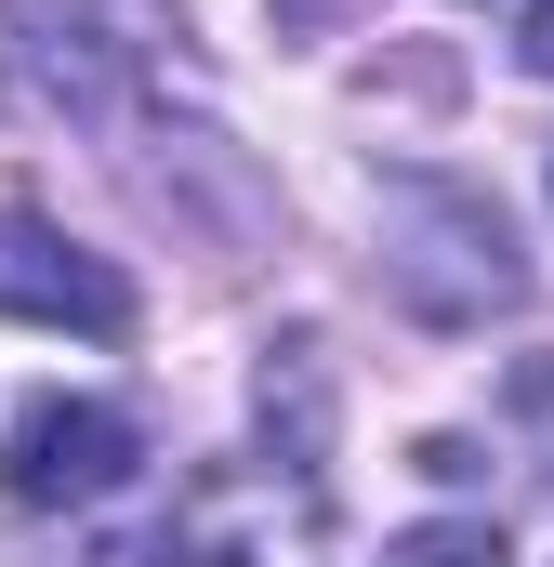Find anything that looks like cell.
<instances>
[{"instance_id": "1", "label": "cell", "mask_w": 554, "mask_h": 567, "mask_svg": "<svg viewBox=\"0 0 554 567\" xmlns=\"http://www.w3.org/2000/svg\"><path fill=\"white\" fill-rule=\"evenodd\" d=\"M0 106L13 120H106L120 106V40L80 0H0Z\"/></svg>"}, {"instance_id": "2", "label": "cell", "mask_w": 554, "mask_h": 567, "mask_svg": "<svg viewBox=\"0 0 554 567\" xmlns=\"http://www.w3.org/2000/svg\"><path fill=\"white\" fill-rule=\"evenodd\" d=\"M172 567H330V515L304 475H212L185 528H158Z\"/></svg>"}, {"instance_id": "3", "label": "cell", "mask_w": 554, "mask_h": 567, "mask_svg": "<svg viewBox=\"0 0 554 567\" xmlns=\"http://www.w3.org/2000/svg\"><path fill=\"white\" fill-rule=\"evenodd\" d=\"M0 488L27 515H80V502L133 488V423L106 396H27L13 410V449H0Z\"/></svg>"}, {"instance_id": "4", "label": "cell", "mask_w": 554, "mask_h": 567, "mask_svg": "<svg viewBox=\"0 0 554 567\" xmlns=\"http://www.w3.org/2000/svg\"><path fill=\"white\" fill-rule=\"evenodd\" d=\"M0 317L27 330H80V343H120L133 330V278L106 251H80L53 212H0Z\"/></svg>"}, {"instance_id": "5", "label": "cell", "mask_w": 554, "mask_h": 567, "mask_svg": "<svg viewBox=\"0 0 554 567\" xmlns=\"http://www.w3.org/2000/svg\"><path fill=\"white\" fill-rule=\"evenodd\" d=\"M383 567H502V515H435V528H397Z\"/></svg>"}, {"instance_id": "6", "label": "cell", "mask_w": 554, "mask_h": 567, "mask_svg": "<svg viewBox=\"0 0 554 567\" xmlns=\"http://www.w3.org/2000/svg\"><path fill=\"white\" fill-rule=\"evenodd\" d=\"M529 66L554 80V0H529Z\"/></svg>"}]
</instances>
